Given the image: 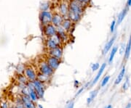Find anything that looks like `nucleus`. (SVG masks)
I'll return each mask as SVG.
<instances>
[{
  "label": "nucleus",
  "mask_w": 131,
  "mask_h": 108,
  "mask_svg": "<svg viewBox=\"0 0 131 108\" xmlns=\"http://www.w3.org/2000/svg\"><path fill=\"white\" fill-rule=\"evenodd\" d=\"M63 55V49L62 47H58L55 49L48 50V55L55 57L60 60L62 59Z\"/></svg>",
  "instance_id": "9b49d317"
},
{
  "label": "nucleus",
  "mask_w": 131,
  "mask_h": 108,
  "mask_svg": "<svg viewBox=\"0 0 131 108\" xmlns=\"http://www.w3.org/2000/svg\"><path fill=\"white\" fill-rule=\"evenodd\" d=\"M74 83H75V86H76L77 84V85L79 84V82H78V80H75Z\"/></svg>",
  "instance_id": "e433bc0d"
},
{
  "label": "nucleus",
  "mask_w": 131,
  "mask_h": 108,
  "mask_svg": "<svg viewBox=\"0 0 131 108\" xmlns=\"http://www.w3.org/2000/svg\"><path fill=\"white\" fill-rule=\"evenodd\" d=\"M74 102L72 101V102H70L68 104V105H67V107L66 108H74Z\"/></svg>",
  "instance_id": "473e14b6"
},
{
  "label": "nucleus",
  "mask_w": 131,
  "mask_h": 108,
  "mask_svg": "<svg viewBox=\"0 0 131 108\" xmlns=\"http://www.w3.org/2000/svg\"><path fill=\"white\" fill-rule=\"evenodd\" d=\"M62 45H63V44L57 35L55 36L46 38L45 47H47V50L52 49H55L58 47H62Z\"/></svg>",
  "instance_id": "7ed1b4c3"
},
{
  "label": "nucleus",
  "mask_w": 131,
  "mask_h": 108,
  "mask_svg": "<svg viewBox=\"0 0 131 108\" xmlns=\"http://www.w3.org/2000/svg\"><path fill=\"white\" fill-rule=\"evenodd\" d=\"M125 67L124 66L122 68V70H121V71H120L119 74L117 77V78L115 80V82H114V84L117 85L119 84H120L122 79H123V78H124V76H125Z\"/></svg>",
  "instance_id": "6ab92c4d"
},
{
  "label": "nucleus",
  "mask_w": 131,
  "mask_h": 108,
  "mask_svg": "<svg viewBox=\"0 0 131 108\" xmlns=\"http://www.w3.org/2000/svg\"><path fill=\"white\" fill-rule=\"evenodd\" d=\"M125 108H131V102L127 104L126 105V107H125Z\"/></svg>",
  "instance_id": "c9c22d12"
},
{
  "label": "nucleus",
  "mask_w": 131,
  "mask_h": 108,
  "mask_svg": "<svg viewBox=\"0 0 131 108\" xmlns=\"http://www.w3.org/2000/svg\"><path fill=\"white\" fill-rule=\"evenodd\" d=\"M116 24H117V21H116L115 20H114L112 22V23H111V25H110V31H111V33H114V31Z\"/></svg>",
  "instance_id": "bb28decb"
},
{
  "label": "nucleus",
  "mask_w": 131,
  "mask_h": 108,
  "mask_svg": "<svg viewBox=\"0 0 131 108\" xmlns=\"http://www.w3.org/2000/svg\"><path fill=\"white\" fill-rule=\"evenodd\" d=\"M85 9L86 6L77 0H70L69 2V13L67 18L74 24L78 23L83 17Z\"/></svg>",
  "instance_id": "f257e3e1"
},
{
  "label": "nucleus",
  "mask_w": 131,
  "mask_h": 108,
  "mask_svg": "<svg viewBox=\"0 0 131 108\" xmlns=\"http://www.w3.org/2000/svg\"><path fill=\"white\" fill-rule=\"evenodd\" d=\"M9 107V105H8V103L7 102H2L1 104H0V108H8Z\"/></svg>",
  "instance_id": "c756f323"
},
{
  "label": "nucleus",
  "mask_w": 131,
  "mask_h": 108,
  "mask_svg": "<svg viewBox=\"0 0 131 108\" xmlns=\"http://www.w3.org/2000/svg\"><path fill=\"white\" fill-rule=\"evenodd\" d=\"M39 21L42 26L46 25L47 24L52 23V12L50 10L48 11H40L39 13Z\"/></svg>",
  "instance_id": "39448f33"
},
{
  "label": "nucleus",
  "mask_w": 131,
  "mask_h": 108,
  "mask_svg": "<svg viewBox=\"0 0 131 108\" xmlns=\"http://www.w3.org/2000/svg\"><path fill=\"white\" fill-rule=\"evenodd\" d=\"M39 73H42L44 75H47L48 77H51L54 73V70L50 66L48 65L46 60L41 61L39 63Z\"/></svg>",
  "instance_id": "f03ea898"
},
{
  "label": "nucleus",
  "mask_w": 131,
  "mask_h": 108,
  "mask_svg": "<svg viewBox=\"0 0 131 108\" xmlns=\"http://www.w3.org/2000/svg\"><path fill=\"white\" fill-rule=\"evenodd\" d=\"M39 8H40V11H48L50 9V4L48 2H42L40 5Z\"/></svg>",
  "instance_id": "412c9836"
},
{
  "label": "nucleus",
  "mask_w": 131,
  "mask_h": 108,
  "mask_svg": "<svg viewBox=\"0 0 131 108\" xmlns=\"http://www.w3.org/2000/svg\"><path fill=\"white\" fill-rule=\"evenodd\" d=\"M129 87H130L129 80H128V78H127V80H125V82L124 83V84H123V86H122V89H123L124 91H126Z\"/></svg>",
  "instance_id": "cd10ccee"
},
{
  "label": "nucleus",
  "mask_w": 131,
  "mask_h": 108,
  "mask_svg": "<svg viewBox=\"0 0 131 108\" xmlns=\"http://www.w3.org/2000/svg\"><path fill=\"white\" fill-rule=\"evenodd\" d=\"M38 107H39V108H43V107H42V106H41V105H39V104L38 105Z\"/></svg>",
  "instance_id": "58836bf2"
},
{
  "label": "nucleus",
  "mask_w": 131,
  "mask_h": 108,
  "mask_svg": "<svg viewBox=\"0 0 131 108\" xmlns=\"http://www.w3.org/2000/svg\"><path fill=\"white\" fill-rule=\"evenodd\" d=\"M106 108H112V105H110V104H109Z\"/></svg>",
  "instance_id": "4c0bfd02"
},
{
  "label": "nucleus",
  "mask_w": 131,
  "mask_h": 108,
  "mask_svg": "<svg viewBox=\"0 0 131 108\" xmlns=\"http://www.w3.org/2000/svg\"><path fill=\"white\" fill-rule=\"evenodd\" d=\"M124 50H125V44H121V47H120V51H119V53H120V55H122V53L124 52Z\"/></svg>",
  "instance_id": "7c9ffc66"
},
{
  "label": "nucleus",
  "mask_w": 131,
  "mask_h": 108,
  "mask_svg": "<svg viewBox=\"0 0 131 108\" xmlns=\"http://www.w3.org/2000/svg\"><path fill=\"white\" fill-rule=\"evenodd\" d=\"M131 52V36L129 38L128 42L127 44L126 47H125V60H128V58L130 57Z\"/></svg>",
  "instance_id": "a211bd4d"
},
{
  "label": "nucleus",
  "mask_w": 131,
  "mask_h": 108,
  "mask_svg": "<svg viewBox=\"0 0 131 108\" xmlns=\"http://www.w3.org/2000/svg\"><path fill=\"white\" fill-rule=\"evenodd\" d=\"M83 91H84V88H82V89H80L78 91H77V94H76V96H78V95H80V94H81V93H82Z\"/></svg>",
  "instance_id": "72a5a7b5"
},
{
  "label": "nucleus",
  "mask_w": 131,
  "mask_h": 108,
  "mask_svg": "<svg viewBox=\"0 0 131 108\" xmlns=\"http://www.w3.org/2000/svg\"><path fill=\"white\" fill-rule=\"evenodd\" d=\"M109 79H110V76L109 75H106L104 77V78L103 79V80L101 81V87H104L107 84V83L109 81Z\"/></svg>",
  "instance_id": "393cba45"
},
{
  "label": "nucleus",
  "mask_w": 131,
  "mask_h": 108,
  "mask_svg": "<svg viewBox=\"0 0 131 108\" xmlns=\"http://www.w3.org/2000/svg\"><path fill=\"white\" fill-rule=\"evenodd\" d=\"M8 108H15V107H8Z\"/></svg>",
  "instance_id": "ea45409f"
},
{
  "label": "nucleus",
  "mask_w": 131,
  "mask_h": 108,
  "mask_svg": "<svg viewBox=\"0 0 131 108\" xmlns=\"http://www.w3.org/2000/svg\"><path fill=\"white\" fill-rule=\"evenodd\" d=\"M97 94H98V90H94V91L90 92V97L87 99V103H88V104H90L91 103V102L95 99V97L97 96Z\"/></svg>",
  "instance_id": "4be33fe9"
},
{
  "label": "nucleus",
  "mask_w": 131,
  "mask_h": 108,
  "mask_svg": "<svg viewBox=\"0 0 131 108\" xmlns=\"http://www.w3.org/2000/svg\"><path fill=\"white\" fill-rule=\"evenodd\" d=\"M77 1L80 3H82V5H84V6H86V7L88 6L91 2V0H77Z\"/></svg>",
  "instance_id": "c85d7f7f"
},
{
  "label": "nucleus",
  "mask_w": 131,
  "mask_h": 108,
  "mask_svg": "<svg viewBox=\"0 0 131 108\" xmlns=\"http://www.w3.org/2000/svg\"><path fill=\"white\" fill-rule=\"evenodd\" d=\"M127 7H131V0H127Z\"/></svg>",
  "instance_id": "f704fd0d"
},
{
  "label": "nucleus",
  "mask_w": 131,
  "mask_h": 108,
  "mask_svg": "<svg viewBox=\"0 0 131 108\" xmlns=\"http://www.w3.org/2000/svg\"><path fill=\"white\" fill-rule=\"evenodd\" d=\"M63 20H64V18L61 14H59L58 12H55V13H52L51 23L53 24L56 27H59V26H61Z\"/></svg>",
  "instance_id": "f8f14e48"
},
{
  "label": "nucleus",
  "mask_w": 131,
  "mask_h": 108,
  "mask_svg": "<svg viewBox=\"0 0 131 108\" xmlns=\"http://www.w3.org/2000/svg\"><path fill=\"white\" fill-rule=\"evenodd\" d=\"M33 84V86L34 87V89L36 91L37 94L39 99H42L45 95V83H42V81L38 80L37 78L34 81H31Z\"/></svg>",
  "instance_id": "423d86ee"
},
{
  "label": "nucleus",
  "mask_w": 131,
  "mask_h": 108,
  "mask_svg": "<svg viewBox=\"0 0 131 108\" xmlns=\"http://www.w3.org/2000/svg\"><path fill=\"white\" fill-rule=\"evenodd\" d=\"M118 51V47L117 46H115V47H112V52L110 53V55H109V57H108V63L109 64H112V63L113 60H114V58L115 57V55L116 53Z\"/></svg>",
  "instance_id": "aec40b11"
},
{
  "label": "nucleus",
  "mask_w": 131,
  "mask_h": 108,
  "mask_svg": "<svg viewBox=\"0 0 131 108\" xmlns=\"http://www.w3.org/2000/svg\"><path fill=\"white\" fill-rule=\"evenodd\" d=\"M106 62L103 63L100 66L99 71H98V73H97L96 76L95 77V78H94L93 80L91 86H93V85H94L95 84H96V83L98 82V80H99V79H100V78H101V75H102V74H103L104 70L106 69Z\"/></svg>",
  "instance_id": "dca6fc26"
},
{
  "label": "nucleus",
  "mask_w": 131,
  "mask_h": 108,
  "mask_svg": "<svg viewBox=\"0 0 131 108\" xmlns=\"http://www.w3.org/2000/svg\"><path fill=\"white\" fill-rule=\"evenodd\" d=\"M127 12H128V7H125L124 9H122V12L119 14L118 17H117V23L119 24L122 23V22L123 21V20L125 19V18L126 17L127 14Z\"/></svg>",
  "instance_id": "f3484780"
},
{
  "label": "nucleus",
  "mask_w": 131,
  "mask_h": 108,
  "mask_svg": "<svg viewBox=\"0 0 131 108\" xmlns=\"http://www.w3.org/2000/svg\"><path fill=\"white\" fill-rule=\"evenodd\" d=\"M21 102L24 104V108H36V106L31 99H30L29 96L23 95L21 97Z\"/></svg>",
  "instance_id": "ddd939ff"
},
{
  "label": "nucleus",
  "mask_w": 131,
  "mask_h": 108,
  "mask_svg": "<svg viewBox=\"0 0 131 108\" xmlns=\"http://www.w3.org/2000/svg\"><path fill=\"white\" fill-rule=\"evenodd\" d=\"M99 68H100V64L98 63V62H96V63H94L91 66V69H92V71H96L99 70Z\"/></svg>",
  "instance_id": "a878e982"
},
{
  "label": "nucleus",
  "mask_w": 131,
  "mask_h": 108,
  "mask_svg": "<svg viewBox=\"0 0 131 108\" xmlns=\"http://www.w3.org/2000/svg\"><path fill=\"white\" fill-rule=\"evenodd\" d=\"M57 36L60 38L62 44H63L69 40V33L66 31L62 26L57 27Z\"/></svg>",
  "instance_id": "1a4fd4ad"
},
{
  "label": "nucleus",
  "mask_w": 131,
  "mask_h": 108,
  "mask_svg": "<svg viewBox=\"0 0 131 108\" xmlns=\"http://www.w3.org/2000/svg\"><path fill=\"white\" fill-rule=\"evenodd\" d=\"M73 25H74V23L68 18H64L63 23H62V25H61L62 28L69 33L71 31V29H73Z\"/></svg>",
  "instance_id": "2eb2a0df"
},
{
  "label": "nucleus",
  "mask_w": 131,
  "mask_h": 108,
  "mask_svg": "<svg viewBox=\"0 0 131 108\" xmlns=\"http://www.w3.org/2000/svg\"><path fill=\"white\" fill-rule=\"evenodd\" d=\"M49 78H50V77H48L47 75H44V74L40 73H37V79L40 81H42V83H45V82L48 81Z\"/></svg>",
  "instance_id": "5701e85b"
},
{
  "label": "nucleus",
  "mask_w": 131,
  "mask_h": 108,
  "mask_svg": "<svg viewBox=\"0 0 131 108\" xmlns=\"http://www.w3.org/2000/svg\"><path fill=\"white\" fill-rule=\"evenodd\" d=\"M45 60L48 63V65L50 66L54 71H56V70H57L58 68V67L60 66L61 63V61L60 59H58L56 57L50 56V55H48Z\"/></svg>",
  "instance_id": "6e6552de"
},
{
  "label": "nucleus",
  "mask_w": 131,
  "mask_h": 108,
  "mask_svg": "<svg viewBox=\"0 0 131 108\" xmlns=\"http://www.w3.org/2000/svg\"><path fill=\"white\" fill-rule=\"evenodd\" d=\"M24 73L28 81H34L37 78V73L31 65L26 67Z\"/></svg>",
  "instance_id": "0eeeda50"
},
{
  "label": "nucleus",
  "mask_w": 131,
  "mask_h": 108,
  "mask_svg": "<svg viewBox=\"0 0 131 108\" xmlns=\"http://www.w3.org/2000/svg\"><path fill=\"white\" fill-rule=\"evenodd\" d=\"M42 33L46 38L55 36L57 35V27L52 23L47 24L42 26Z\"/></svg>",
  "instance_id": "20e7f679"
},
{
  "label": "nucleus",
  "mask_w": 131,
  "mask_h": 108,
  "mask_svg": "<svg viewBox=\"0 0 131 108\" xmlns=\"http://www.w3.org/2000/svg\"><path fill=\"white\" fill-rule=\"evenodd\" d=\"M27 78L25 76V75H23V74H18V81L20 84L26 85L27 84Z\"/></svg>",
  "instance_id": "b1692460"
},
{
  "label": "nucleus",
  "mask_w": 131,
  "mask_h": 108,
  "mask_svg": "<svg viewBox=\"0 0 131 108\" xmlns=\"http://www.w3.org/2000/svg\"><path fill=\"white\" fill-rule=\"evenodd\" d=\"M58 12L61 14L64 18H67V15L69 13V3L66 2H62L58 5Z\"/></svg>",
  "instance_id": "9d476101"
},
{
  "label": "nucleus",
  "mask_w": 131,
  "mask_h": 108,
  "mask_svg": "<svg viewBox=\"0 0 131 108\" xmlns=\"http://www.w3.org/2000/svg\"><path fill=\"white\" fill-rule=\"evenodd\" d=\"M115 40H116V36L114 35V36H113L108 41V42L105 44V46H104V47H103V51H102V55H105L107 54L108 52V51L113 47V45H114V44L115 42Z\"/></svg>",
  "instance_id": "4468645a"
},
{
  "label": "nucleus",
  "mask_w": 131,
  "mask_h": 108,
  "mask_svg": "<svg viewBox=\"0 0 131 108\" xmlns=\"http://www.w3.org/2000/svg\"><path fill=\"white\" fill-rule=\"evenodd\" d=\"M15 108H24V104L22 103V102H20L18 103H17L16 104V106L15 107Z\"/></svg>",
  "instance_id": "2f4dec72"
}]
</instances>
